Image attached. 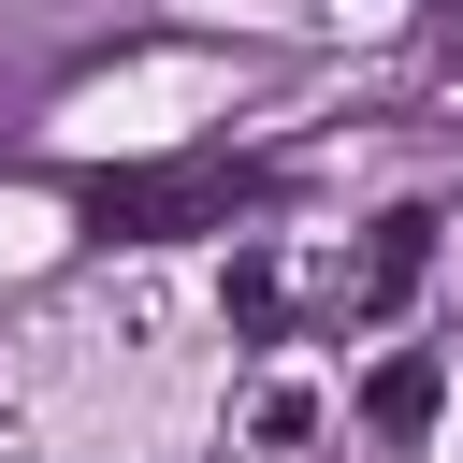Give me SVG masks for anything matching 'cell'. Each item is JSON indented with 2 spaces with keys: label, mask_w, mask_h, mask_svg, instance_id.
Segmentation results:
<instances>
[{
  "label": "cell",
  "mask_w": 463,
  "mask_h": 463,
  "mask_svg": "<svg viewBox=\"0 0 463 463\" xmlns=\"http://www.w3.org/2000/svg\"><path fill=\"white\" fill-rule=\"evenodd\" d=\"M420 260H434V217H420V203H391V217H376V246L347 260V318H391V304L420 289Z\"/></svg>",
  "instance_id": "6da1fadb"
},
{
  "label": "cell",
  "mask_w": 463,
  "mask_h": 463,
  "mask_svg": "<svg viewBox=\"0 0 463 463\" xmlns=\"http://www.w3.org/2000/svg\"><path fill=\"white\" fill-rule=\"evenodd\" d=\"M246 449H260V463H304V449H318V391H304V376H260V391H246Z\"/></svg>",
  "instance_id": "7a4b0ae2"
},
{
  "label": "cell",
  "mask_w": 463,
  "mask_h": 463,
  "mask_svg": "<svg viewBox=\"0 0 463 463\" xmlns=\"http://www.w3.org/2000/svg\"><path fill=\"white\" fill-rule=\"evenodd\" d=\"M362 420H376V434H420V420H434V362H391V376L362 391Z\"/></svg>",
  "instance_id": "3957f363"
},
{
  "label": "cell",
  "mask_w": 463,
  "mask_h": 463,
  "mask_svg": "<svg viewBox=\"0 0 463 463\" xmlns=\"http://www.w3.org/2000/svg\"><path fill=\"white\" fill-rule=\"evenodd\" d=\"M275 304H289V275H275V260H232V318H246V333H275Z\"/></svg>",
  "instance_id": "277c9868"
},
{
  "label": "cell",
  "mask_w": 463,
  "mask_h": 463,
  "mask_svg": "<svg viewBox=\"0 0 463 463\" xmlns=\"http://www.w3.org/2000/svg\"><path fill=\"white\" fill-rule=\"evenodd\" d=\"M0 463H29V449H0Z\"/></svg>",
  "instance_id": "5b68a950"
}]
</instances>
